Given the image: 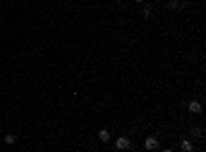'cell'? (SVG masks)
I'll return each mask as SVG.
<instances>
[{"label":"cell","mask_w":206,"mask_h":152,"mask_svg":"<svg viewBox=\"0 0 206 152\" xmlns=\"http://www.w3.org/2000/svg\"><path fill=\"white\" fill-rule=\"evenodd\" d=\"M188 111L200 115V113H202V103H200V101H190V103H188Z\"/></svg>","instance_id":"6da1fadb"},{"label":"cell","mask_w":206,"mask_h":152,"mask_svg":"<svg viewBox=\"0 0 206 152\" xmlns=\"http://www.w3.org/2000/svg\"><path fill=\"white\" fill-rule=\"evenodd\" d=\"M144 148H146V150H157V148H159V140L155 138V136L146 138V140H144Z\"/></svg>","instance_id":"7a4b0ae2"},{"label":"cell","mask_w":206,"mask_h":152,"mask_svg":"<svg viewBox=\"0 0 206 152\" xmlns=\"http://www.w3.org/2000/svg\"><path fill=\"white\" fill-rule=\"evenodd\" d=\"M116 148H117V150H126V148H130V140L124 138V136H122V138H117L116 140Z\"/></svg>","instance_id":"3957f363"},{"label":"cell","mask_w":206,"mask_h":152,"mask_svg":"<svg viewBox=\"0 0 206 152\" xmlns=\"http://www.w3.org/2000/svg\"><path fill=\"white\" fill-rule=\"evenodd\" d=\"M140 14H142V19H151V14H153V6H151V4H144V6L140 8Z\"/></svg>","instance_id":"277c9868"},{"label":"cell","mask_w":206,"mask_h":152,"mask_svg":"<svg viewBox=\"0 0 206 152\" xmlns=\"http://www.w3.org/2000/svg\"><path fill=\"white\" fill-rule=\"evenodd\" d=\"M99 140H101V142H109V140H111L109 130H105V127H103V130H99Z\"/></svg>","instance_id":"5b68a950"},{"label":"cell","mask_w":206,"mask_h":152,"mask_svg":"<svg viewBox=\"0 0 206 152\" xmlns=\"http://www.w3.org/2000/svg\"><path fill=\"white\" fill-rule=\"evenodd\" d=\"M179 148H181V150H184V152H192V150H194L192 142H190V140H188V138H184V140H181V146H179Z\"/></svg>","instance_id":"8992f818"},{"label":"cell","mask_w":206,"mask_h":152,"mask_svg":"<svg viewBox=\"0 0 206 152\" xmlns=\"http://www.w3.org/2000/svg\"><path fill=\"white\" fill-rule=\"evenodd\" d=\"M192 136L194 138H204V130H202V127H198V125H196V127H192Z\"/></svg>","instance_id":"52a82bcc"},{"label":"cell","mask_w":206,"mask_h":152,"mask_svg":"<svg viewBox=\"0 0 206 152\" xmlns=\"http://www.w3.org/2000/svg\"><path fill=\"white\" fill-rule=\"evenodd\" d=\"M14 142H17V136H14V134H6V136H4V144L13 146Z\"/></svg>","instance_id":"ba28073f"},{"label":"cell","mask_w":206,"mask_h":152,"mask_svg":"<svg viewBox=\"0 0 206 152\" xmlns=\"http://www.w3.org/2000/svg\"><path fill=\"white\" fill-rule=\"evenodd\" d=\"M167 8H169V10H179V2L177 0H169V2H167Z\"/></svg>","instance_id":"9c48e42d"},{"label":"cell","mask_w":206,"mask_h":152,"mask_svg":"<svg viewBox=\"0 0 206 152\" xmlns=\"http://www.w3.org/2000/svg\"><path fill=\"white\" fill-rule=\"evenodd\" d=\"M136 2H138V4H144V0H136Z\"/></svg>","instance_id":"30bf717a"}]
</instances>
